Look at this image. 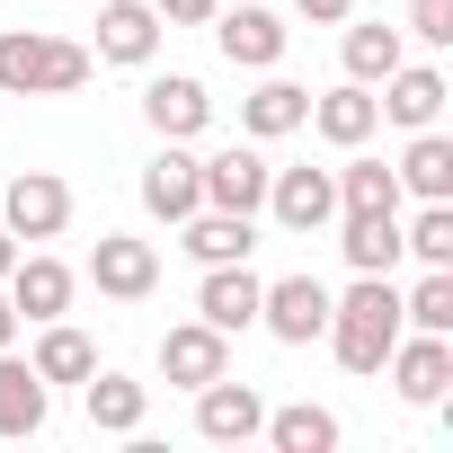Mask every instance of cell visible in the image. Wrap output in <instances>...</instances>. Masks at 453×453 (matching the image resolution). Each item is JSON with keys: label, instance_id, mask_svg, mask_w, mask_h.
<instances>
[{"label": "cell", "instance_id": "1", "mask_svg": "<svg viewBox=\"0 0 453 453\" xmlns=\"http://www.w3.org/2000/svg\"><path fill=\"white\" fill-rule=\"evenodd\" d=\"M400 329H409L400 320V285L391 276H356L347 294H329V329L320 338L338 347L347 373H382V356L400 347Z\"/></svg>", "mask_w": 453, "mask_h": 453}, {"label": "cell", "instance_id": "2", "mask_svg": "<svg viewBox=\"0 0 453 453\" xmlns=\"http://www.w3.org/2000/svg\"><path fill=\"white\" fill-rule=\"evenodd\" d=\"M89 72H98V54L72 36H36V27L0 36V98H72V89H89Z\"/></svg>", "mask_w": 453, "mask_h": 453}, {"label": "cell", "instance_id": "3", "mask_svg": "<svg viewBox=\"0 0 453 453\" xmlns=\"http://www.w3.org/2000/svg\"><path fill=\"white\" fill-rule=\"evenodd\" d=\"M258 329H267L276 347H311V338L329 329V285H320V276H276V285H258Z\"/></svg>", "mask_w": 453, "mask_h": 453}, {"label": "cell", "instance_id": "4", "mask_svg": "<svg viewBox=\"0 0 453 453\" xmlns=\"http://www.w3.org/2000/svg\"><path fill=\"white\" fill-rule=\"evenodd\" d=\"M0 222H10V241H63L72 222V187L54 169H19L10 196H0Z\"/></svg>", "mask_w": 453, "mask_h": 453}, {"label": "cell", "instance_id": "5", "mask_svg": "<svg viewBox=\"0 0 453 453\" xmlns=\"http://www.w3.org/2000/svg\"><path fill=\"white\" fill-rule=\"evenodd\" d=\"M204 27H213L222 63H241V72H276V63H285V36H294L276 10H258V0H241V10H213Z\"/></svg>", "mask_w": 453, "mask_h": 453}, {"label": "cell", "instance_id": "6", "mask_svg": "<svg viewBox=\"0 0 453 453\" xmlns=\"http://www.w3.org/2000/svg\"><path fill=\"white\" fill-rule=\"evenodd\" d=\"M204 204V178H196V151L187 142H160L151 160H142V213L151 222H169V232H178V222Z\"/></svg>", "mask_w": 453, "mask_h": 453}, {"label": "cell", "instance_id": "7", "mask_svg": "<svg viewBox=\"0 0 453 453\" xmlns=\"http://www.w3.org/2000/svg\"><path fill=\"white\" fill-rule=\"evenodd\" d=\"M382 365H391V391H400L409 409H435V400H444V382H453V338H435V329H418V338H409V329H400V347H391Z\"/></svg>", "mask_w": 453, "mask_h": 453}, {"label": "cell", "instance_id": "8", "mask_svg": "<svg viewBox=\"0 0 453 453\" xmlns=\"http://www.w3.org/2000/svg\"><path fill=\"white\" fill-rule=\"evenodd\" d=\"M89 285H98L107 303H142V294L160 285V250H151V241H125V232H98V250H89Z\"/></svg>", "mask_w": 453, "mask_h": 453}, {"label": "cell", "instance_id": "9", "mask_svg": "<svg viewBox=\"0 0 453 453\" xmlns=\"http://www.w3.org/2000/svg\"><path fill=\"white\" fill-rule=\"evenodd\" d=\"M258 426H267V400H258L250 382L213 373V382L196 391V435H204V444H250Z\"/></svg>", "mask_w": 453, "mask_h": 453}, {"label": "cell", "instance_id": "10", "mask_svg": "<svg viewBox=\"0 0 453 453\" xmlns=\"http://www.w3.org/2000/svg\"><path fill=\"white\" fill-rule=\"evenodd\" d=\"M160 373H169L178 391H204L213 373H232V338H222L213 320H178V329L160 338Z\"/></svg>", "mask_w": 453, "mask_h": 453}, {"label": "cell", "instance_id": "11", "mask_svg": "<svg viewBox=\"0 0 453 453\" xmlns=\"http://www.w3.org/2000/svg\"><path fill=\"white\" fill-rule=\"evenodd\" d=\"M142 125H151L160 142H196V134L213 125V98H204V81H187V72H160V81L142 89Z\"/></svg>", "mask_w": 453, "mask_h": 453}, {"label": "cell", "instance_id": "12", "mask_svg": "<svg viewBox=\"0 0 453 453\" xmlns=\"http://www.w3.org/2000/svg\"><path fill=\"white\" fill-rule=\"evenodd\" d=\"M196 178H204V204H222V213H258L267 204V160L250 142H222L213 160H196Z\"/></svg>", "mask_w": 453, "mask_h": 453}, {"label": "cell", "instance_id": "13", "mask_svg": "<svg viewBox=\"0 0 453 453\" xmlns=\"http://www.w3.org/2000/svg\"><path fill=\"white\" fill-rule=\"evenodd\" d=\"M178 250H187L196 267H232V258L258 250V222H250V213H222V204H196V213L178 222Z\"/></svg>", "mask_w": 453, "mask_h": 453}, {"label": "cell", "instance_id": "14", "mask_svg": "<svg viewBox=\"0 0 453 453\" xmlns=\"http://www.w3.org/2000/svg\"><path fill=\"white\" fill-rule=\"evenodd\" d=\"M267 213L285 222V232H320V222L338 213V178L329 169H267Z\"/></svg>", "mask_w": 453, "mask_h": 453}, {"label": "cell", "instance_id": "15", "mask_svg": "<svg viewBox=\"0 0 453 453\" xmlns=\"http://www.w3.org/2000/svg\"><path fill=\"white\" fill-rule=\"evenodd\" d=\"M373 107H382L400 134H418V125L444 116V72H435V63H400V72L373 81Z\"/></svg>", "mask_w": 453, "mask_h": 453}, {"label": "cell", "instance_id": "16", "mask_svg": "<svg viewBox=\"0 0 453 453\" xmlns=\"http://www.w3.org/2000/svg\"><path fill=\"white\" fill-rule=\"evenodd\" d=\"M196 320H213L222 338L258 329V276H250V258H232V267H204V285H196Z\"/></svg>", "mask_w": 453, "mask_h": 453}, {"label": "cell", "instance_id": "17", "mask_svg": "<svg viewBox=\"0 0 453 453\" xmlns=\"http://www.w3.org/2000/svg\"><path fill=\"white\" fill-rule=\"evenodd\" d=\"M151 54H160V10H151V0H107V10H98V63L142 72Z\"/></svg>", "mask_w": 453, "mask_h": 453}, {"label": "cell", "instance_id": "18", "mask_svg": "<svg viewBox=\"0 0 453 453\" xmlns=\"http://www.w3.org/2000/svg\"><path fill=\"white\" fill-rule=\"evenodd\" d=\"M0 285H10V303H19V320H36V329L72 311V267H63V258H27V250H19V267L0 276Z\"/></svg>", "mask_w": 453, "mask_h": 453}, {"label": "cell", "instance_id": "19", "mask_svg": "<svg viewBox=\"0 0 453 453\" xmlns=\"http://www.w3.org/2000/svg\"><path fill=\"white\" fill-rule=\"evenodd\" d=\"M303 125H311V89H294V81H276V72L241 98V134H250V142H285V134H303Z\"/></svg>", "mask_w": 453, "mask_h": 453}, {"label": "cell", "instance_id": "20", "mask_svg": "<svg viewBox=\"0 0 453 453\" xmlns=\"http://www.w3.org/2000/svg\"><path fill=\"white\" fill-rule=\"evenodd\" d=\"M391 169H400V196H418V204H453V134L418 125L409 151H400Z\"/></svg>", "mask_w": 453, "mask_h": 453}, {"label": "cell", "instance_id": "21", "mask_svg": "<svg viewBox=\"0 0 453 453\" xmlns=\"http://www.w3.org/2000/svg\"><path fill=\"white\" fill-rule=\"evenodd\" d=\"M311 125H320V142L365 151V142H373V125H382V107H373V89H365V81H347V89L311 98Z\"/></svg>", "mask_w": 453, "mask_h": 453}, {"label": "cell", "instance_id": "22", "mask_svg": "<svg viewBox=\"0 0 453 453\" xmlns=\"http://www.w3.org/2000/svg\"><path fill=\"white\" fill-rule=\"evenodd\" d=\"M45 400H54V382L0 347V435H10V444H19V435H36V426H45Z\"/></svg>", "mask_w": 453, "mask_h": 453}, {"label": "cell", "instance_id": "23", "mask_svg": "<svg viewBox=\"0 0 453 453\" xmlns=\"http://www.w3.org/2000/svg\"><path fill=\"white\" fill-rule=\"evenodd\" d=\"M81 400H89V426H98V435H134L142 409H151V391H142L134 373H89Z\"/></svg>", "mask_w": 453, "mask_h": 453}, {"label": "cell", "instance_id": "24", "mask_svg": "<svg viewBox=\"0 0 453 453\" xmlns=\"http://www.w3.org/2000/svg\"><path fill=\"white\" fill-rule=\"evenodd\" d=\"M338 250H347L356 276H391V267H400V213H347Z\"/></svg>", "mask_w": 453, "mask_h": 453}, {"label": "cell", "instance_id": "25", "mask_svg": "<svg viewBox=\"0 0 453 453\" xmlns=\"http://www.w3.org/2000/svg\"><path fill=\"white\" fill-rule=\"evenodd\" d=\"M338 54H347V81H365V89H373L382 72H400V63H409V36L373 19V27H347V45H338Z\"/></svg>", "mask_w": 453, "mask_h": 453}, {"label": "cell", "instance_id": "26", "mask_svg": "<svg viewBox=\"0 0 453 453\" xmlns=\"http://www.w3.org/2000/svg\"><path fill=\"white\" fill-rule=\"evenodd\" d=\"M329 178H338V213H400V169L347 160V169H329Z\"/></svg>", "mask_w": 453, "mask_h": 453}, {"label": "cell", "instance_id": "27", "mask_svg": "<svg viewBox=\"0 0 453 453\" xmlns=\"http://www.w3.org/2000/svg\"><path fill=\"white\" fill-rule=\"evenodd\" d=\"M27 365H36L45 382H89V373H98V347H89L72 320H45V338H36V356H27Z\"/></svg>", "mask_w": 453, "mask_h": 453}, {"label": "cell", "instance_id": "28", "mask_svg": "<svg viewBox=\"0 0 453 453\" xmlns=\"http://www.w3.org/2000/svg\"><path fill=\"white\" fill-rule=\"evenodd\" d=\"M276 453H329L338 444V418L329 409H311V400H294V409H267V426H258Z\"/></svg>", "mask_w": 453, "mask_h": 453}, {"label": "cell", "instance_id": "29", "mask_svg": "<svg viewBox=\"0 0 453 453\" xmlns=\"http://www.w3.org/2000/svg\"><path fill=\"white\" fill-rule=\"evenodd\" d=\"M400 258H418V267H453V204H418V213L400 222Z\"/></svg>", "mask_w": 453, "mask_h": 453}, {"label": "cell", "instance_id": "30", "mask_svg": "<svg viewBox=\"0 0 453 453\" xmlns=\"http://www.w3.org/2000/svg\"><path fill=\"white\" fill-rule=\"evenodd\" d=\"M400 320H409V329H435V338H453V267H426V276L400 294Z\"/></svg>", "mask_w": 453, "mask_h": 453}, {"label": "cell", "instance_id": "31", "mask_svg": "<svg viewBox=\"0 0 453 453\" xmlns=\"http://www.w3.org/2000/svg\"><path fill=\"white\" fill-rule=\"evenodd\" d=\"M409 36L418 45H453V0H409Z\"/></svg>", "mask_w": 453, "mask_h": 453}, {"label": "cell", "instance_id": "32", "mask_svg": "<svg viewBox=\"0 0 453 453\" xmlns=\"http://www.w3.org/2000/svg\"><path fill=\"white\" fill-rule=\"evenodd\" d=\"M151 10H160V27H204L222 0H151Z\"/></svg>", "mask_w": 453, "mask_h": 453}, {"label": "cell", "instance_id": "33", "mask_svg": "<svg viewBox=\"0 0 453 453\" xmlns=\"http://www.w3.org/2000/svg\"><path fill=\"white\" fill-rule=\"evenodd\" d=\"M294 10H303L311 27H347V10H356V0H294Z\"/></svg>", "mask_w": 453, "mask_h": 453}, {"label": "cell", "instance_id": "34", "mask_svg": "<svg viewBox=\"0 0 453 453\" xmlns=\"http://www.w3.org/2000/svg\"><path fill=\"white\" fill-rule=\"evenodd\" d=\"M0 347H19V303H10V285H0Z\"/></svg>", "mask_w": 453, "mask_h": 453}, {"label": "cell", "instance_id": "35", "mask_svg": "<svg viewBox=\"0 0 453 453\" xmlns=\"http://www.w3.org/2000/svg\"><path fill=\"white\" fill-rule=\"evenodd\" d=\"M19 267V241H10V222H0V276H10Z\"/></svg>", "mask_w": 453, "mask_h": 453}]
</instances>
